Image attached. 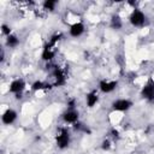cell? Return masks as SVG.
I'll use <instances>...</instances> for the list:
<instances>
[{
  "instance_id": "11",
  "label": "cell",
  "mask_w": 154,
  "mask_h": 154,
  "mask_svg": "<svg viewBox=\"0 0 154 154\" xmlns=\"http://www.w3.org/2000/svg\"><path fill=\"white\" fill-rule=\"evenodd\" d=\"M42 58H43L45 60H49V59L53 58V52H51V48L46 47V49H45V52H43V54H42Z\"/></svg>"
},
{
  "instance_id": "1",
  "label": "cell",
  "mask_w": 154,
  "mask_h": 154,
  "mask_svg": "<svg viewBox=\"0 0 154 154\" xmlns=\"http://www.w3.org/2000/svg\"><path fill=\"white\" fill-rule=\"evenodd\" d=\"M130 22H131L134 25H141V24H143V22H144V16H143V13H142L141 11H138V10H135V11L132 12L131 17H130Z\"/></svg>"
},
{
  "instance_id": "6",
  "label": "cell",
  "mask_w": 154,
  "mask_h": 154,
  "mask_svg": "<svg viewBox=\"0 0 154 154\" xmlns=\"http://www.w3.org/2000/svg\"><path fill=\"white\" fill-rule=\"evenodd\" d=\"M23 88H24L23 81L17 79V81H13V82H12V84H11V87H10V90L13 91V93H19V91L23 90Z\"/></svg>"
},
{
  "instance_id": "16",
  "label": "cell",
  "mask_w": 154,
  "mask_h": 154,
  "mask_svg": "<svg viewBox=\"0 0 154 154\" xmlns=\"http://www.w3.org/2000/svg\"><path fill=\"white\" fill-rule=\"evenodd\" d=\"M54 1H46L45 2V7L46 8H48V10H53L54 8Z\"/></svg>"
},
{
  "instance_id": "8",
  "label": "cell",
  "mask_w": 154,
  "mask_h": 154,
  "mask_svg": "<svg viewBox=\"0 0 154 154\" xmlns=\"http://www.w3.org/2000/svg\"><path fill=\"white\" fill-rule=\"evenodd\" d=\"M117 85V82H111V83H106V82H101L100 83V87H101V90L105 91V93H108V91H112Z\"/></svg>"
},
{
  "instance_id": "9",
  "label": "cell",
  "mask_w": 154,
  "mask_h": 154,
  "mask_svg": "<svg viewBox=\"0 0 154 154\" xmlns=\"http://www.w3.org/2000/svg\"><path fill=\"white\" fill-rule=\"evenodd\" d=\"M64 119H65L67 123H75V122L78 119V114H77V112L70 111V112H67V113L64 114Z\"/></svg>"
},
{
  "instance_id": "17",
  "label": "cell",
  "mask_w": 154,
  "mask_h": 154,
  "mask_svg": "<svg viewBox=\"0 0 154 154\" xmlns=\"http://www.w3.org/2000/svg\"><path fill=\"white\" fill-rule=\"evenodd\" d=\"M2 32L4 34H10V29H8V26H6V25H2Z\"/></svg>"
},
{
  "instance_id": "7",
  "label": "cell",
  "mask_w": 154,
  "mask_h": 154,
  "mask_svg": "<svg viewBox=\"0 0 154 154\" xmlns=\"http://www.w3.org/2000/svg\"><path fill=\"white\" fill-rule=\"evenodd\" d=\"M142 94H143L144 97L152 99V97L154 96V84H148V85H146V87L143 88V90H142Z\"/></svg>"
},
{
  "instance_id": "18",
  "label": "cell",
  "mask_w": 154,
  "mask_h": 154,
  "mask_svg": "<svg viewBox=\"0 0 154 154\" xmlns=\"http://www.w3.org/2000/svg\"><path fill=\"white\" fill-rule=\"evenodd\" d=\"M102 148H103V149H108V148H109V142H108V141H105V142L102 143Z\"/></svg>"
},
{
  "instance_id": "10",
  "label": "cell",
  "mask_w": 154,
  "mask_h": 154,
  "mask_svg": "<svg viewBox=\"0 0 154 154\" xmlns=\"http://www.w3.org/2000/svg\"><path fill=\"white\" fill-rule=\"evenodd\" d=\"M96 101H97V95H96L95 93H90V94L87 96V102H88V106H89V107L94 106V105L96 103Z\"/></svg>"
},
{
  "instance_id": "3",
  "label": "cell",
  "mask_w": 154,
  "mask_h": 154,
  "mask_svg": "<svg viewBox=\"0 0 154 154\" xmlns=\"http://www.w3.org/2000/svg\"><path fill=\"white\" fill-rule=\"evenodd\" d=\"M131 106V102L128 100H118L113 103V108L117 111H125Z\"/></svg>"
},
{
  "instance_id": "5",
  "label": "cell",
  "mask_w": 154,
  "mask_h": 154,
  "mask_svg": "<svg viewBox=\"0 0 154 154\" xmlns=\"http://www.w3.org/2000/svg\"><path fill=\"white\" fill-rule=\"evenodd\" d=\"M83 24L82 23H75L72 26H71V29H70V32H71V35L72 36H78V35H81L82 32H83Z\"/></svg>"
},
{
  "instance_id": "13",
  "label": "cell",
  "mask_w": 154,
  "mask_h": 154,
  "mask_svg": "<svg viewBox=\"0 0 154 154\" xmlns=\"http://www.w3.org/2000/svg\"><path fill=\"white\" fill-rule=\"evenodd\" d=\"M7 43H8V46H16V45L18 43V40H17L16 36L8 35V37H7Z\"/></svg>"
},
{
  "instance_id": "4",
  "label": "cell",
  "mask_w": 154,
  "mask_h": 154,
  "mask_svg": "<svg viewBox=\"0 0 154 154\" xmlns=\"http://www.w3.org/2000/svg\"><path fill=\"white\" fill-rule=\"evenodd\" d=\"M14 119H16V112L12 111V109L6 111V112L4 113V116H2V122H4L5 124H10V123H12Z\"/></svg>"
},
{
  "instance_id": "12",
  "label": "cell",
  "mask_w": 154,
  "mask_h": 154,
  "mask_svg": "<svg viewBox=\"0 0 154 154\" xmlns=\"http://www.w3.org/2000/svg\"><path fill=\"white\" fill-rule=\"evenodd\" d=\"M55 77H57V84H58V85H60V84L64 83V76H63L61 71L57 70V71H55Z\"/></svg>"
},
{
  "instance_id": "14",
  "label": "cell",
  "mask_w": 154,
  "mask_h": 154,
  "mask_svg": "<svg viewBox=\"0 0 154 154\" xmlns=\"http://www.w3.org/2000/svg\"><path fill=\"white\" fill-rule=\"evenodd\" d=\"M112 26L116 28V29H119L122 26V23H120V19L118 17H113L112 19Z\"/></svg>"
},
{
  "instance_id": "2",
  "label": "cell",
  "mask_w": 154,
  "mask_h": 154,
  "mask_svg": "<svg viewBox=\"0 0 154 154\" xmlns=\"http://www.w3.org/2000/svg\"><path fill=\"white\" fill-rule=\"evenodd\" d=\"M57 142H58V146L60 148H65L69 144V134H67L66 130L61 131V134L57 137Z\"/></svg>"
},
{
  "instance_id": "15",
  "label": "cell",
  "mask_w": 154,
  "mask_h": 154,
  "mask_svg": "<svg viewBox=\"0 0 154 154\" xmlns=\"http://www.w3.org/2000/svg\"><path fill=\"white\" fill-rule=\"evenodd\" d=\"M46 85L42 83V82H35L34 84H32V89L34 90H37V89H42V88H45Z\"/></svg>"
}]
</instances>
